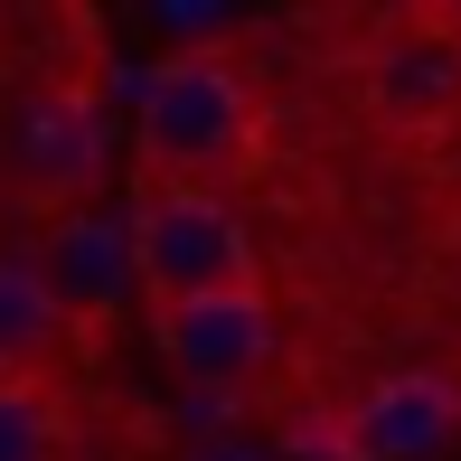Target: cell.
<instances>
[{"mask_svg": "<svg viewBox=\"0 0 461 461\" xmlns=\"http://www.w3.org/2000/svg\"><path fill=\"white\" fill-rule=\"evenodd\" d=\"M132 160L141 179H170V188H217L236 198L264 160V95L255 76L236 67L226 48H179L141 76L132 104Z\"/></svg>", "mask_w": 461, "mask_h": 461, "instance_id": "obj_1", "label": "cell"}, {"mask_svg": "<svg viewBox=\"0 0 461 461\" xmlns=\"http://www.w3.org/2000/svg\"><path fill=\"white\" fill-rule=\"evenodd\" d=\"M132 283L141 311H170V302H207V292H255V226H245L236 198L217 188H170V179H132Z\"/></svg>", "mask_w": 461, "mask_h": 461, "instance_id": "obj_2", "label": "cell"}, {"mask_svg": "<svg viewBox=\"0 0 461 461\" xmlns=\"http://www.w3.org/2000/svg\"><path fill=\"white\" fill-rule=\"evenodd\" d=\"M0 160H10V188L38 207V217H76L95 207L104 160H113V122L86 86H38L19 95L10 132H0Z\"/></svg>", "mask_w": 461, "mask_h": 461, "instance_id": "obj_3", "label": "cell"}, {"mask_svg": "<svg viewBox=\"0 0 461 461\" xmlns=\"http://www.w3.org/2000/svg\"><path fill=\"white\" fill-rule=\"evenodd\" d=\"M339 461H443L461 443V376L452 367H386L330 414Z\"/></svg>", "mask_w": 461, "mask_h": 461, "instance_id": "obj_4", "label": "cell"}, {"mask_svg": "<svg viewBox=\"0 0 461 461\" xmlns=\"http://www.w3.org/2000/svg\"><path fill=\"white\" fill-rule=\"evenodd\" d=\"M151 321V348L170 358L179 376L198 386H255L283 348V321H274V292H207V302H170V311H141Z\"/></svg>", "mask_w": 461, "mask_h": 461, "instance_id": "obj_5", "label": "cell"}, {"mask_svg": "<svg viewBox=\"0 0 461 461\" xmlns=\"http://www.w3.org/2000/svg\"><path fill=\"white\" fill-rule=\"evenodd\" d=\"M38 274H48L57 311L76 321V339H104V330L122 321V302H132V226L113 217V207H76V217H48L38 226Z\"/></svg>", "mask_w": 461, "mask_h": 461, "instance_id": "obj_6", "label": "cell"}, {"mask_svg": "<svg viewBox=\"0 0 461 461\" xmlns=\"http://www.w3.org/2000/svg\"><path fill=\"white\" fill-rule=\"evenodd\" d=\"M367 113L395 122V132H443L461 113V29L452 19H395L376 38V57L358 67Z\"/></svg>", "mask_w": 461, "mask_h": 461, "instance_id": "obj_7", "label": "cell"}, {"mask_svg": "<svg viewBox=\"0 0 461 461\" xmlns=\"http://www.w3.org/2000/svg\"><path fill=\"white\" fill-rule=\"evenodd\" d=\"M76 339V321L57 311L48 274H38L29 245H0V386H57V358Z\"/></svg>", "mask_w": 461, "mask_h": 461, "instance_id": "obj_8", "label": "cell"}, {"mask_svg": "<svg viewBox=\"0 0 461 461\" xmlns=\"http://www.w3.org/2000/svg\"><path fill=\"white\" fill-rule=\"evenodd\" d=\"M0 461H67L57 386H0Z\"/></svg>", "mask_w": 461, "mask_h": 461, "instance_id": "obj_9", "label": "cell"}, {"mask_svg": "<svg viewBox=\"0 0 461 461\" xmlns=\"http://www.w3.org/2000/svg\"><path fill=\"white\" fill-rule=\"evenodd\" d=\"M179 461H264L255 443H198V452H179Z\"/></svg>", "mask_w": 461, "mask_h": 461, "instance_id": "obj_10", "label": "cell"}]
</instances>
